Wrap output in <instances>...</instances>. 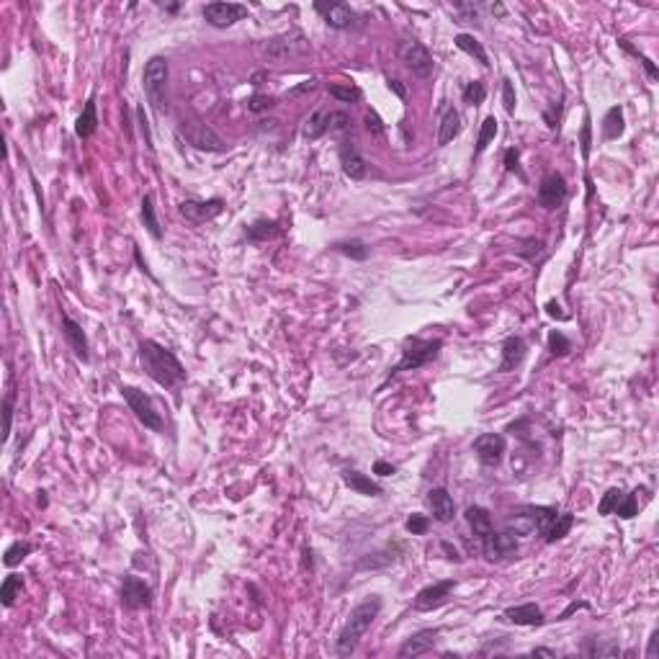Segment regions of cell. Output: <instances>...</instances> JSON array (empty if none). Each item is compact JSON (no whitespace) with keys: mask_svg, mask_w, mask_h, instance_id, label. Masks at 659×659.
Returning a JSON list of instances; mask_svg holds the SVG:
<instances>
[{"mask_svg":"<svg viewBox=\"0 0 659 659\" xmlns=\"http://www.w3.org/2000/svg\"><path fill=\"white\" fill-rule=\"evenodd\" d=\"M139 366H142V371L155 384L165 386V389L180 384L186 379V368L180 366V361L167 348L155 343V340H142L139 343Z\"/></svg>","mask_w":659,"mask_h":659,"instance_id":"6da1fadb","label":"cell"},{"mask_svg":"<svg viewBox=\"0 0 659 659\" xmlns=\"http://www.w3.org/2000/svg\"><path fill=\"white\" fill-rule=\"evenodd\" d=\"M463 518H466V523L472 525L474 536L479 538V543H482V549H484V554H487V559H490V561L500 559V556H505L508 551L518 549V538H515L512 533H508V531H502V533L494 531L492 515L484 510V508H479V505L466 508Z\"/></svg>","mask_w":659,"mask_h":659,"instance_id":"7a4b0ae2","label":"cell"},{"mask_svg":"<svg viewBox=\"0 0 659 659\" xmlns=\"http://www.w3.org/2000/svg\"><path fill=\"white\" fill-rule=\"evenodd\" d=\"M379 613H381V600H379V598H368V600L358 603V605L351 610V616L345 620L340 636L335 641V654H337V657H351L355 651V647L361 644V639L368 634V629L374 626Z\"/></svg>","mask_w":659,"mask_h":659,"instance_id":"3957f363","label":"cell"},{"mask_svg":"<svg viewBox=\"0 0 659 659\" xmlns=\"http://www.w3.org/2000/svg\"><path fill=\"white\" fill-rule=\"evenodd\" d=\"M443 343L441 340H423V337H407L404 340V351H402V361L394 366L389 376H397L402 371H415V368H423L425 364H430L433 358H438Z\"/></svg>","mask_w":659,"mask_h":659,"instance_id":"277c9868","label":"cell"},{"mask_svg":"<svg viewBox=\"0 0 659 659\" xmlns=\"http://www.w3.org/2000/svg\"><path fill=\"white\" fill-rule=\"evenodd\" d=\"M165 85H167V59L155 54L147 59L145 72H142V88L147 96V103L152 106L155 114L163 111V98H165Z\"/></svg>","mask_w":659,"mask_h":659,"instance_id":"5b68a950","label":"cell"},{"mask_svg":"<svg viewBox=\"0 0 659 659\" xmlns=\"http://www.w3.org/2000/svg\"><path fill=\"white\" fill-rule=\"evenodd\" d=\"M121 394H124V399H127L129 410L134 412V417H137L145 428L155 430V433H160V430L165 428V423H163V417H160L158 407H155L149 394H145L142 389H137V386H121Z\"/></svg>","mask_w":659,"mask_h":659,"instance_id":"8992f818","label":"cell"},{"mask_svg":"<svg viewBox=\"0 0 659 659\" xmlns=\"http://www.w3.org/2000/svg\"><path fill=\"white\" fill-rule=\"evenodd\" d=\"M304 52H309V41L299 31H291V34H284V36H273V39H266L260 44V54L271 59V62H284V59L299 57Z\"/></svg>","mask_w":659,"mask_h":659,"instance_id":"52a82bcc","label":"cell"},{"mask_svg":"<svg viewBox=\"0 0 659 659\" xmlns=\"http://www.w3.org/2000/svg\"><path fill=\"white\" fill-rule=\"evenodd\" d=\"M178 132H180V137L186 139L188 145H193L201 152H222L227 147L224 139L219 137L211 127L201 124V121H183Z\"/></svg>","mask_w":659,"mask_h":659,"instance_id":"ba28073f","label":"cell"},{"mask_svg":"<svg viewBox=\"0 0 659 659\" xmlns=\"http://www.w3.org/2000/svg\"><path fill=\"white\" fill-rule=\"evenodd\" d=\"M399 57H402L404 67L412 70L417 78H430V75H433V70H435L433 54L425 50L420 41H415V39L402 41V47H399Z\"/></svg>","mask_w":659,"mask_h":659,"instance_id":"9c48e42d","label":"cell"},{"mask_svg":"<svg viewBox=\"0 0 659 659\" xmlns=\"http://www.w3.org/2000/svg\"><path fill=\"white\" fill-rule=\"evenodd\" d=\"M201 13H204L209 26H214V29H229V26H235L237 21L245 19L247 6H242V3H207Z\"/></svg>","mask_w":659,"mask_h":659,"instance_id":"30bf717a","label":"cell"},{"mask_svg":"<svg viewBox=\"0 0 659 659\" xmlns=\"http://www.w3.org/2000/svg\"><path fill=\"white\" fill-rule=\"evenodd\" d=\"M567 196H569V191H567V180H564L559 173H546V176L541 178V183H538V193H536L538 207L541 209L554 211V209H559L561 204L567 201Z\"/></svg>","mask_w":659,"mask_h":659,"instance_id":"8fae6325","label":"cell"},{"mask_svg":"<svg viewBox=\"0 0 659 659\" xmlns=\"http://www.w3.org/2000/svg\"><path fill=\"white\" fill-rule=\"evenodd\" d=\"M472 451L477 453V459H479L482 466L494 469V466H500L502 456L508 451V441H505L500 433H482L474 441Z\"/></svg>","mask_w":659,"mask_h":659,"instance_id":"7c38bea8","label":"cell"},{"mask_svg":"<svg viewBox=\"0 0 659 659\" xmlns=\"http://www.w3.org/2000/svg\"><path fill=\"white\" fill-rule=\"evenodd\" d=\"M453 587H456V582L453 580H441V582H433V585H428V587H423V590L415 595V610H420V613H430V610H438L441 605H446V600H448V595L453 592Z\"/></svg>","mask_w":659,"mask_h":659,"instance_id":"4fadbf2b","label":"cell"},{"mask_svg":"<svg viewBox=\"0 0 659 659\" xmlns=\"http://www.w3.org/2000/svg\"><path fill=\"white\" fill-rule=\"evenodd\" d=\"M224 211V201L222 198H209V201H196V198H188L180 204V217L191 222V224H204L211 222L214 217H219Z\"/></svg>","mask_w":659,"mask_h":659,"instance_id":"5bb4252c","label":"cell"},{"mask_svg":"<svg viewBox=\"0 0 659 659\" xmlns=\"http://www.w3.org/2000/svg\"><path fill=\"white\" fill-rule=\"evenodd\" d=\"M121 605L127 610H142L152 605V587L139 577H124L121 585Z\"/></svg>","mask_w":659,"mask_h":659,"instance_id":"9a60e30c","label":"cell"},{"mask_svg":"<svg viewBox=\"0 0 659 659\" xmlns=\"http://www.w3.org/2000/svg\"><path fill=\"white\" fill-rule=\"evenodd\" d=\"M315 10L322 16V21H325L330 29H351L355 23V10L351 8V6H345V3H322V0H317L315 3Z\"/></svg>","mask_w":659,"mask_h":659,"instance_id":"2e32d148","label":"cell"},{"mask_svg":"<svg viewBox=\"0 0 659 659\" xmlns=\"http://www.w3.org/2000/svg\"><path fill=\"white\" fill-rule=\"evenodd\" d=\"M523 358H525V340H523L521 335L505 337V343H502V364L497 371H500V374L515 371V368L523 364Z\"/></svg>","mask_w":659,"mask_h":659,"instance_id":"e0dca14e","label":"cell"},{"mask_svg":"<svg viewBox=\"0 0 659 659\" xmlns=\"http://www.w3.org/2000/svg\"><path fill=\"white\" fill-rule=\"evenodd\" d=\"M62 333H65V337H67L70 348H72V353L78 355L83 364H88V337H85V333H83V327L72 320V317L62 315Z\"/></svg>","mask_w":659,"mask_h":659,"instance_id":"ac0fdd59","label":"cell"},{"mask_svg":"<svg viewBox=\"0 0 659 659\" xmlns=\"http://www.w3.org/2000/svg\"><path fill=\"white\" fill-rule=\"evenodd\" d=\"M428 502H430V510H433V518L438 523H451L456 518V502L448 494V490L443 487H435L428 492Z\"/></svg>","mask_w":659,"mask_h":659,"instance_id":"d6986e66","label":"cell"},{"mask_svg":"<svg viewBox=\"0 0 659 659\" xmlns=\"http://www.w3.org/2000/svg\"><path fill=\"white\" fill-rule=\"evenodd\" d=\"M340 167H343V173L351 178V180H361V178H366V173H368L366 160L361 158V152H358L351 142H343V147H340Z\"/></svg>","mask_w":659,"mask_h":659,"instance_id":"ffe728a7","label":"cell"},{"mask_svg":"<svg viewBox=\"0 0 659 659\" xmlns=\"http://www.w3.org/2000/svg\"><path fill=\"white\" fill-rule=\"evenodd\" d=\"M435 636H438V631H420V634H415V636H410V639L404 641L402 647H399V651H397V657L399 659H410V657H420V654H428V651L433 649L435 644Z\"/></svg>","mask_w":659,"mask_h":659,"instance_id":"44dd1931","label":"cell"},{"mask_svg":"<svg viewBox=\"0 0 659 659\" xmlns=\"http://www.w3.org/2000/svg\"><path fill=\"white\" fill-rule=\"evenodd\" d=\"M461 132V114L453 106H441V124H438V147H446L448 142L459 137Z\"/></svg>","mask_w":659,"mask_h":659,"instance_id":"7402d4cb","label":"cell"},{"mask_svg":"<svg viewBox=\"0 0 659 659\" xmlns=\"http://www.w3.org/2000/svg\"><path fill=\"white\" fill-rule=\"evenodd\" d=\"M505 618L515 623V626H543V610L536 603H525V605H512L505 608Z\"/></svg>","mask_w":659,"mask_h":659,"instance_id":"603a6c76","label":"cell"},{"mask_svg":"<svg viewBox=\"0 0 659 659\" xmlns=\"http://www.w3.org/2000/svg\"><path fill=\"white\" fill-rule=\"evenodd\" d=\"M528 518H531L533 528H536V533L538 536H543V533L551 528V523H554V518L559 515V510L554 508V505H525V508H521Z\"/></svg>","mask_w":659,"mask_h":659,"instance_id":"cb8c5ba5","label":"cell"},{"mask_svg":"<svg viewBox=\"0 0 659 659\" xmlns=\"http://www.w3.org/2000/svg\"><path fill=\"white\" fill-rule=\"evenodd\" d=\"M96 129H98V111H96V96H90L83 106V114L75 121V134L80 139H88L96 134Z\"/></svg>","mask_w":659,"mask_h":659,"instance_id":"d4e9b609","label":"cell"},{"mask_svg":"<svg viewBox=\"0 0 659 659\" xmlns=\"http://www.w3.org/2000/svg\"><path fill=\"white\" fill-rule=\"evenodd\" d=\"M343 484H345V487H351L353 492L366 494V497H379V494L384 492L379 484L371 482L366 474L355 472V469H348V472H343Z\"/></svg>","mask_w":659,"mask_h":659,"instance_id":"484cf974","label":"cell"},{"mask_svg":"<svg viewBox=\"0 0 659 659\" xmlns=\"http://www.w3.org/2000/svg\"><path fill=\"white\" fill-rule=\"evenodd\" d=\"M453 44L459 47L461 52H466L469 57H474L482 67H490V57H487V52H484L482 41L474 39L472 34H456V39H453Z\"/></svg>","mask_w":659,"mask_h":659,"instance_id":"4316f807","label":"cell"},{"mask_svg":"<svg viewBox=\"0 0 659 659\" xmlns=\"http://www.w3.org/2000/svg\"><path fill=\"white\" fill-rule=\"evenodd\" d=\"M623 129H626V124H623V106H613V109H608V114L603 116V139H618L620 134H623Z\"/></svg>","mask_w":659,"mask_h":659,"instance_id":"83f0119b","label":"cell"},{"mask_svg":"<svg viewBox=\"0 0 659 659\" xmlns=\"http://www.w3.org/2000/svg\"><path fill=\"white\" fill-rule=\"evenodd\" d=\"M327 118H330V111L327 109H317L312 116L304 121V127H302V134H304L306 139H320L322 134H327Z\"/></svg>","mask_w":659,"mask_h":659,"instance_id":"f1b7e54d","label":"cell"},{"mask_svg":"<svg viewBox=\"0 0 659 659\" xmlns=\"http://www.w3.org/2000/svg\"><path fill=\"white\" fill-rule=\"evenodd\" d=\"M245 235L253 240V242H266V240H273V237L281 235V227L275 222H268V219H258L250 227H245Z\"/></svg>","mask_w":659,"mask_h":659,"instance_id":"f546056e","label":"cell"},{"mask_svg":"<svg viewBox=\"0 0 659 659\" xmlns=\"http://www.w3.org/2000/svg\"><path fill=\"white\" fill-rule=\"evenodd\" d=\"M572 525H574V515H572V512H559V515L554 518V523H551L549 531L543 533V541L556 543L559 538H564V536L572 531Z\"/></svg>","mask_w":659,"mask_h":659,"instance_id":"4dcf8cb0","label":"cell"},{"mask_svg":"<svg viewBox=\"0 0 659 659\" xmlns=\"http://www.w3.org/2000/svg\"><path fill=\"white\" fill-rule=\"evenodd\" d=\"M142 224L147 227V232L155 237V240H163V229H160L158 214H155V196H152V193H147V196L142 198Z\"/></svg>","mask_w":659,"mask_h":659,"instance_id":"1f68e13d","label":"cell"},{"mask_svg":"<svg viewBox=\"0 0 659 659\" xmlns=\"http://www.w3.org/2000/svg\"><path fill=\"white\" fill-rule=\"evenodd\" d=\"M582 651H585L587 657H618L620 654L616 641H605V644H600L598 639L585 641V644H582Z\"/></svg>","mask_w":659,"mask_h":659,"instance_id":"d6a6232c","label":"cell"},{"mask_svg":"<svg viewBox=\"0 0 659 659\" xmlns=\"http://www.w3.org/2000/svg\"><path fill=\"white\" fill-rule=\"evenodd\" d=\"M327 93L333 96V98H337L340 103H355V101H361V88H355V85H351V83H330L327 85Z\"/></svg>","mask_w":659,"mask_h":659,"instance_id":"836d02e7","label":"cell"},{"mask_svg":"<svg viewBox=\"0 0 659 659\" xmlns=\"http://www.w3.org/2000/svg\"><path fill=\"white\" fill-rule=\"evenodd\" d=\"M21 590H23V580H21L19 574H8V577L3 580V585H0V600H3V605L10 608L13 600L21 595Z\"/></svg>","mask_w":659,"mask_h":659,"instance_id":"e575fe53","label":"cell"},{"mask_svg":"<svg viewBox=\"0 0 659 659\" xmlns=\"http://www.w3.org/2000/svg\"><path fill=\"white\" fill-rule=\"evenodd\" d=\"M31 551H34V546H31L29 541L10 543L8 549H6V554H3V564H6V567H16V564H21V561L29 556Z\"/></svg>","mask_w":659,"mask_h":659,"instance_id":"d590c367","label":"cell"},{"mask_svg":"<svg viewBox=\"0 0 659 659\" xmlns=\"http://www.w3.org/2000/svg\"><path fill=\"white\" fill-rule=\"evenodd\" d=\"M618 47H620V50H623V52H629L631 57H636V59H639L641 65H644V70H647V75H649V80H657V78H659V70H657V65H654V62H651V59L647 57L644 52L636 50V47H634V44H631L629 39H618Z\"/></svg>","mask_w":659,"mask_h":659,"instance_id":"8d00e7d4","label":"cell"},{"mask_svg":"<svg viewBox=\"0 0 659 659\" xmlns=\"http://www.w3.org/2000/svg\"><path fill=\"white\" fill-rule=\"evenodd\" d=\"M497 118L494 116H487L482 121V129H479V139H477V155H482L484 149L490 147V142H492L494 137H497Z\"/></svg>","mask_w":659,"mask_h":659,"instance_id":"74e56055","label":"cell"},{"mask_svg":"<svg viewBox=\"0 0 659 659\" xmlns=\"http://www.w3.org/2000/svg\"><path fill=\"white\" fill-rule=\"evenodd\" d=\"M333 247L337 253L348 255L351 260H366L368 258V247L364 242H358V240H343V242H335Z\"/></svg>","mask_w":659,"mask_h":659,"instance_id":"f35d334b","label":"cell"},{"mask_svg":"<svg viewBox=\"0 0 659 659\" xmlns=\"http://www.w3.org/2000/svg\"><path fill=\"white\" fill-rule=\"evenodd\" d=\"M463 103L466 106H482L484 103V98H487V88H484V83H479V80H474V83H466L463 85Z\"/></svg>","mask_w":659,"mask_h":659,"instance_id":"ab89813d","label":"cell"},{"mask_svg":"<svg viewBox=\"0 0 659 659\" xmlns=\"http://www.w3.org/2000/svg\"><path fill=\"white\" fill-rule=\"evenodd\" d=\"M620 500H623V490H620V487H610V490H605V494H603L600 505H598V512H600V515H613Z\"/></svg>","mask_w":659,"mask_h":659,"instance_id":"60d3db41","label":"cell"},{"mask_svg":"<svg viewBox=\"0 0 659 659\" xmlns=\"http://www.w3.org/2000/svg\"><path fill=\"white\" fill-rule=\"evenodd\" d=\"M616 515H620L623 521H631V518L639 515V497H636V492L623 494V500H620L618 508H616Z\"/></svg>","mask_w":659,"mask_h":659,"instance_id":"b9f144b4","label":"cell"},{"mask_svg":"<svg viewBox=\"0 0 659 659\" xmlns=\"http://www.w3.org/2000/svg\"><path fill=\"white\" fill-rule=\"evenodd\" d=\"M404 528H407V533H412V536H425L428 528H430V518L415 512V515H410V518L404 521Z\"/></svg>","mask_w":659,"mask_h":659,"instance_id":"7bdbcfd3","label":"cell"},{"mask_svg":"<svg viewBox=\"0 0 659 659\" xmlns=\"http://www.w3.org/2000/svg\"><path fill=\"white\" fill-rule=\"evenodd\" d=\"M549 351H551V355H567L572 351V343L559 333V330H551L549 333Z\"/></svg>","mask_w":659,"mask_h":659,"instance_id":"ee69618b","label":"cell"},{"mask_svg":"<svg viewBox=\"0 0 659 659\" xmlns=\"http://www.w3.org/2000/svg\"><path fill=\"white\" fill-rule=\"evenodd\" d=\"M348 129H351V116H348L345 111H330V118H327V132L340 134V132H348Z\"/></svg>","mask_w":659,"mask_h":659,"instance_id":"f6af8a7d","label":"cell"},{"mask_svg":"<svg viewBox=\"0 0 659 659\" xmlns=\"http://www.w3.org/2000/svg\"><path fill=\"white\" fill-rule=\"evenodd\" d=\"M580 145H582V158L590 160V152H592V124H590V114H585V124H582Z\"/></svg>","mask_w":659,"mask_h":659,"instance_id":"bcb514c9","label":"cell"},{"mask_svg":"<svg viewBox=\"0 0 659 659\" xmlns=\"http://www.w3.org/2000/svg\"><path fill=\"white\" fill-rule=\"evenodd\" d=\"M13 399H16V394L13 392L6 394V402H3V417H6V425H3V441H8L10 428H13Z\"/></svg>","mask_w":659,"mask_h":659,"instance_id":"7dc6e473","label":"cell"},{"mask_svg":"<svg viewBox=\"0 0 659 659\" xmlns=\"http://www.w3.org/2000/svg\"><path fill=\"white\" fill-rule=\"evenodd\" d=\"M275 106V98L273 96H260V93H255L253 98H247V111H253V114H260V111H268Z\"/></svg>","mask_w":659,"mask_h":659,"instance_id":"c3c4849f","label":"cell"},{"mask_svg":"<svg viewBox=\"0 0 659 659\" xmlns=\"http://www.w3.org/2000/svg\"><path fill=\"white\" fill-rule=\"evenodd\" d=\"M502 106L508 114H515V88H512L510 78L502 80Z\"/></svg>","mask_w":659,"mask_h":659,"instance_id":"681fc988","label":"cell"},{"mask_svg":"<svg viewBox=\"0 0 659 659\" xmlns=\"http://www.w3.org/2000/svg\"><path fill=\"white\" fill-rule=\"evenodd\" d=\"M366 129H368L371 134H376V137H381V134H384V124H381V118L376 116L374 111H368V114H366Z\"/></svg>","mask_w":659,"mask_h":659,"instance_id":"f907efd6","label":"cell"},{"mask_svg":"<svg viewBox=\"0 0 659 659\" xmlns=\"http://www.w3.org/2000/svg\"><path fill=\"white\" fill-rule=\"evenodd\" d=\"M505 170L508 173H521V167H518V149H505Z\"/></svg>","mask_w":659,"mask_h":659,"instance_id":"816d5d0a","label":"cell"},{"mask_svg":"<svg viewBox=\"0 0 659 659\" xmlns=\"http://www.w3.org/2000/svg\"><path fill=\"white\" fill-rule=\"evenodd\" d=\"M137 116H139V127H142V134H145V145H147L149 149H155V145H152V134H149V124H147V116H145V111L137 109Z\"/></svg>","mask_w":659,"mask_h":659,"instance_id":"f5cc1de1","label":"cell"},{"mask_svg":"<svg viewBox=\"0 0 659 659\" xmlns=\"http://www.w3.org/2000/svg\"><path fill=\"white\" fill-rule=\"evenodd\" d=\"M397 472V466H392L389 461H374V474H379V477H392V474Z\"/></svg>","mask_w":659,"mask_h":659,"instance_id":"db71d44e","label":"cell"},{"mask_svg":"<svg viewBox=\"0 0 659 659\" xmlns=\"http://www.w3.org/2000/svg\"><path fill=\"white\" fill-rule=\"evenodd\" d=\"M453 6L461 10V13H466V16H469L472 21L479 19V6H474V3H453Z\"/></svg>","mask_w":659,"mask_h":659,"instance_id":"11a10c76","label":"cell"},{"mask_svg":"<svg viewBox=\"0 0 659 659\" xmlns=\"http://www.w3.org/2000/svg\"><path fill=\"white\" fill-rule=\"evenodd\" d=\"M580 608H590V605H587L585 600H572V603H569V608H567V610H564V613L559 616V620H567V618L572 616V613H574V610H580Z\"/></svg>","mask_w":659,"mask_h":659,"instance_id":"9f6ffc18","label":"cell"},{"mask_svg":"<svg viewBox=\"0 0 659 659\" xmlns=\"http://www.w3.org/2000/svg\"><path fill=\"white\" fill-rule=\"evenodd\" d=\"M386 85H389V90H394L399 98H407V88H404L402 83L399 80H394V78H386Z\"/></svg>","mask_w":659,"mask_h":659,"instance_id":"6f0895ef","label":"cell"},{"mask_svg":"<svg viewBox=\"0 0 659 659\" xmlns=\"http://www.w3.org/2000/svg\"><path fill=\"white\" fill-rule=\"evenodd\" d=\"M657 651H659V631H654L649 639V649H647V657L649 659H657Z\"/></svg>","mask_w":659,"mask_h":659,"instance_id":"680465c9","label":"cell"},{"mask_svg":"<svg viewBox=\"0 0 659 659\" xmlns=\"http://www.w3.org/2000/svg\"><path fill=\"white\" fill-rule=\"evenodd\" d=\"M441 546H443V551L448 554V559H453V561H461V554H459V551H456V549H451V543H448V541H443Z\"/></svg>","mask_w":659,"mask_h":659,"instance_id":"91938a15","label":"cell"},{"mask_svg":"<svg viewBox=\"0 0 659 659\" xmlns=\"http://www.w3.org/2000/svg\"><path fill=\"white\" fill-rule=\"evenodd\" d=\"M546 309H549V315H551V317L567 320V315H564V312H559V304H556V302H549V304H546Z\"/></svg>","mask_w":659,"mask_h":659,"instance_id":"94428289","label":"cell"},{"mask_svg":"<svg viewBox=\"0 0 659 659\" xmlns=\"http://www.w3.org/2000/svg\"><path fill=\"white\" fill-rule=\"evenodd\" d=\"M490 10H492V16H494V19H505V13H508V10H505V6H502V3H492V6H490Z\"/></svg>","mask_w":659,"mask_h":659,"instance_id":"6125c7cd","label":"cell"},{"mask_svg":"<svg viewBox=\"0 0 659 659\" xmlns=\"http://www.w3.org/2000/svg\"><path fill=\"white\" fill-rule=\"evenodd\" d=\"M317 88V80H304V85H299L296 90H291V93H306V90H315Z\"/></svg>","mask_w":659,"mask_h":659,"instance_id":"be15d7a7","label":"cell"},{"mask_svg":"<svg viewBox=\"0 0 659 659\" xmlns=\"http://www.w3.org/2000/svg\"><path fill=\"white\" fill-rule=\"evenodd\" d=\"M531 654H533V657H556V654H554L551 649H533Z\"/></svg>","mask_w":659,"mask_h":659,"instance_id":"e7e4bbea","label":"cell"}]
</instances>
